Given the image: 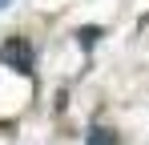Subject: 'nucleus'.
Masks as SVG:
<instances>
[{
  "label": "nucleus",
  "mask_w": 149,
  "mask_h": 145,
  "mask_svg": "<svg viewBox=\"0 0 149 145\" xmlns=\"http://www.w3.org/2000/svg\"><path fill=\"white\" fill-rule=\"evenodd\" d=\"M4 4H12V0H0V8H4Z\"/></svg>",
  "instance_id": "obj_4"
},
{
  "label": "nucleus",
  "mask_w": 149,
  "mask_h": 145,
  "mask_svg": "<svg viewBox=\"0 0 149 145\" xmlns=\"http://www.w3.org/2000/svg\"><path fill=\"white\" fill-rule=\"evenodd\" d=\"M85 145H117V133H113V129H105V125H93Z\"/></svg>",
  "instance_id": "obj_2"
},
{
  "label": "nucleus",
  "mask_w": 149,
  "mask_h": 145,
  "mask_svg": "<svg viewBox=\"0 0 149 145\" xmlns=\"http://www.w3.org/2000/svg\"><path fill=\"white\" fill-rule=\"evenodd\" d=\"M0 61H4L8 69H16L20 77H28L36 52H32V45H28V36H4V40H0Z\"/></svg>",
  "instance_id": "obj_1"
},
{
  "label": "nucleus",
  "mask_w": 149,
  "mask_h": 145,
  "mask_svg": "<svg viewBox=\"0 0 149 145\" xmlns=\"http://www.w3.org/2000/svg\"><path fill=\"white\" fill-rule=\"evenodd\" d=\"M77 36H81V48H93V45H97V36H101V28H93V24H89V28H81Z\"/></svg>",
  "instance_id": "obj_3"
}]
</instances>
